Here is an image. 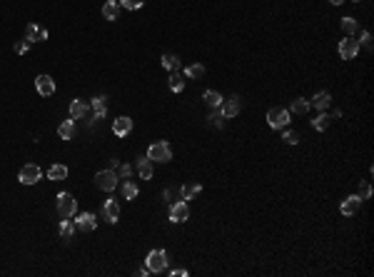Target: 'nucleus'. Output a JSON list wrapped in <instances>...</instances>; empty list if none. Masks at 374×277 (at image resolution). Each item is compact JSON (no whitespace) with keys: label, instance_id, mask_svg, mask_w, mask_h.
Segmentation results:
<instances>
[{"label":"nucleus","instance_id":"33","mask_svg":"<svg viewBox=\"0 0 374 277\" xmlns=\"http://www.w3.org/2000/svg\"><path fill=\"white\" fill-rule=\"evenodd\" d=\"M185 75H187V78H195V80H197V78H202V75H205V68L200 65V62H195V65H190V68L185 70Z\"/></svg>","mask_w":374,"mask_h":277},{"label":"nucleus","instance_id":"40","mask_svg":"<svg viewBox=\"0 0 374 277\" xmlns=\"http://www.w3.org/2000/svg\"><path fill=\"white\" fill-rule=\"evenodd\" d=\"M172 277H187V270H172Z\"/></svg>","mask_w":374,"mask_h":277},{"label":"nucleus","instance_id":"13","mask_svg":"<svg viewBox=\"0 0 374 277\" xmlns=\"http://www.w3.org/2000/svg\"><path fill=\"white\" fill-rule=\"evenodd\" d=\"M130 130H133V118H127V115H120L118 120H113V133L125 138L130 135Z\"/></svg>","mask_w":374,"mask_h":277},{"label":"nucleus","instance_id":"6","mask_svg":"<svg viewBox=\"0 0 374 277\" xmlns=\"http://www.w3.org/2000/svg\"><path fill=\"white\" fill-rule=\"evenodd\" d=\"M267 122H270V127H275V130H279V127H287L290 125V110H284V108L267 110Z\"/></svg>","mask_w":374,"mask_h":277},{"label":"nucleus","instance_id":"20","mask_svg":"<svg viewBox=\"0 0 374 277\" xmlns=\"http://www.w3.org/2000/svg\"><path fill=\"white\" fill-rule=\"evenodd\" d=\"M118 13H120V3L118 0H107L102 5V18L105 20H118Z\"/></svg>","mask_w":374,"mask_h":277},{"label":"nucleus","instance_id":"1","mask_svg":"<svg viewBox=\"0 0 374 277\" xmlns=\"http://www.w3.org/2000/svg\"><path fill=\"white\" fill-rule=\"evenodd\" d=\"M147 158H150L152 162H170V160H172V147H170V142H165V140L152 142V145L147 147Z\"/></svg>","mask_w":374,"mask_h":277},{"label":"nucleus","instance_id":"43","mask_svg":"<svg viewBox=\"0 0 374 277\" xmlns=\"http://www.w3.org/2000/svg\"><path fill=\"white\" fill-rule=\"evenodd\" d=\"M354 3H359V0H354Z\"/></svg>","mask_w":374,"mask_h":277},{"label":"nucleus","instance_id":"4","mask_svg":"<svg viewBox=\"0 0 374 277\" xmlns=\"http://www.w3.org/2000/svg\"><path fill=\"white\" fill-rule=\"evenodd\" d=\"M95 182L100 190H105V193H113V190L118 187V173L115 170H100V173L95 175Z\"/></svg>","mask_w":374,"mask_h":277},{"label":"nucleus","instance_id":"22","mask_svg":"<svg viewBox=\"0 0 374 277\" xmlns=\"http://www.w3.org/2000/svg\"><path fill=\"white\" fill-rule=\"evenodd\" d=\"M200 193H202V185H197V182H187V185H182V190H180L182 200H192V198H197Z\"/></svg>","mask_w":374,"mask_h":277},{"label":"nucleus","instance_id":"23","mask_svg":"<svg viewBox=\"0 0 374 277\" xmlns=\"http://www.w3.org/2000/svg\"><path fill=\"white\" fill-rule=\"evenodd\" d=\"M90 108H93L95 118H98V120H102V118H105V113H107V100H105V98H93V100H90Z\"/></svg>","mask_w":374,"mask_h":277},{"label":"nucleus","instance_id":"9","mask_svg":"<svg viewBox=\"0 0 374 277\" xmlns=\"http://www.w3.org/2000/svg\"><path fill=\"white\" fill-rule=\"evenodd\" d=\"M187 218H190V207H187V202H185V200L172 202V207H170V220H172V222H185Z\"/></svg>","mask_w":374,"mask_h":277},{"label":"nucleus","instance_id":"25","mask_svg":"<svg viewBox=\"0 0 374 277\" xmlns=\"http://www.w3.org/2000/svg\"><path fill=\"white\" fill-rule=\"evenodd\" d=\"M138 173H140L142 180H150L152 178V160L150 158H140L138 160Z\"/></svg>","mask_w":374,"mask_h":277},{"label":"nucleus","instance_id":"24","mask_svg":"<svg viewBox=\"0 0 374 277\" xmlns=\"http://www.w3.org/2000/svg\"><path fill=\"white\" fill-rule=\"evenodd\" d=\"M160 62H162V68L165 70H180V58L177 55H172V53H165L162 58H160Z\"/></svg>","mask_w":374,"mask_h":277},{"label":"nucleus","instance_id":"16","mask_svg":"<svg viewBox=\"0 0 374 277\" xmlns=\"http://www.w3.org/2000/svg\"><path fill=\"white\" fill-rule=\"evenodd\" d=\"M329 102H332V95H329L327 90H322V93H315V98L310 100V108L327 110V108H329Z\"/></svg>","mask_w":374,"mask_h":277},{"label":"nucleus","instance_id":"31","mask_svg":"<svg viewBox=\"0 0 374 277\" xmlns=\"http://www.w3.org/2000/svg\"><path fill=\"white\" fill-rule=\"evenodd\" d=\"M122 198H125V200H135V198H138V185L127 180V182L122 185Z\"/></svg>","mask_w":374,"mask_h":277},{"label":"nucleus","instance_id":"28","mask_svg":"<svg viewBox=\"0 0 374 277\" xmlns=\"http://www.w3.org/2000/svg\"><path fill=\"white\" fill-rule=\"evenodd\" d=\"M329 120H332V118H329L327 113H319V115L312 120V127H315V130H319V133H324L327 127H329Z\"/></svg>","mask_w":374,"mask_h":277},{"label":"nucleus","instance_id":"11","mask_svg":"<svg viewBox=\"0 0 374 277\" xmlns=\"http://www.w3.org/2000/svg\"><path fill=\"white\" fill-rule=\"evenodd\" d=\"M359 205H362V198L359 195H349L347 200H342V205H339V212L344 218H352L354 212L359 210Z\"/></svg>","mask_w":374,"mask_h":277},{"label":"nucleus","instance_id":"39","mask_svg":"<svg viewBox=\"0 0 374 277\" xmlns=\"http://www.w3.org/2000/svg\"><path fill=\"white\" fill-rule=\"evenodd\" d=\"M130 173H133V167H130V165H120V175L122 178H130Z\"/></svg>","mask_w":374,"mask_h":277},{"label":"nucleus","instance_id":"41","mask_svg":"<svg viewBox=\"0 0 374 277\" xmlns=\"http://www.w3.org/2000/svg\"><path fill=\"white\" fill-rule=\"evenodd\" d=\"M147 272H150V270H147V265H145V267H140V270H138V275H140V277H145V275H147Z\"/></svg>","mask_w":374,"mask_h":277},{"label":"nucleus","instance_id":"5","mask_svg":"<svg viewBox=\"0 0 374 277\" xmlns=\"http://www.w3.org/2000/svg\"><path fill=\"white\" fill-rule=\"evenodd\" d=\"M147 270L150 272H165L167 270V252L165 250H152L147 255Z\"/></svg>","mask_w":374,"mask_h":277},{"label":"nucleus","instance_id":"8","mask_svg":"<svg viewBox=\"0 0 374 277\" xmlns=\"http://www.w3.org/2000/svg\"><path fill=\"white\" fill-rule=\"evenodd\" d=\"M35 90L42 95V98H50L55 93V80L50 75H38L35 78Z\"/></svg>","mask_w":374,"mask_h":277},{"label":"nucleus","instance_id":"27","mask_svg":"<svg viewBox=\"0 0 374 277\" xmlns=\"http://www.w3.org/2000/svg\"><path fill=\"white\" fill-rule=\"evenodd\" d=\"M48 178L50 180H65V178H68V167H65V165H53L48 170Z\"/></svg>","mask_w":374,"mask_h":277},{"label":"nucleus","instance_id":"26","mask_svg":"<svg viewBox=\"0 0 374 277\" xmlns=\"http://www.w3.org/2000/svg\"><path fill=\"white\" fill-rule=\"evenodd\" d=\"M202 100L210 105V108H219V105H222V95H219L217 90H205V95H202Z\"/></svg>","mask_w":374,"mask_h":277},{"label":"nucleus","instance_id":"18","mask_svg":"<svg viewBox=\"0 0 374 277\" xmlns=\"http://www.w3.org/2000/svg\"><path fill=\"white\" fill-rule=\"evenodd\" d=\"M87 108H90L87 102H82V100H73V102H70V118H73V120H82V118L87 115Z\"/></svg>","mask_w":374,"mask_h":277},{"label":"nucleus","instance_id":"37","mask_svg":"<svg viewBox=\"0 0 374 277\" xmlns=\"http://www.w3.org/2000/svg\"><path fill=\"white\" fill-rule=\"evenodd\" d=\"M357 195H359L362 200H367V198L372 195V185H369V180H364V182H362V187H359V193H357Z\"/></svg>","mask_w":374,"mask_h":277},{"label":"nucleus","instance_id":"30","mask_svg":"<svg viewBox=\"0 0 374 277\" xmlns=\"http://www.w3.org/2000/svg\"><path fill=\"white\" fill-rule=\"evenodd\" d=\"M307 110H310V100H304V98H297V100H292V113H297V115H304Z\"/></svg>","mask_w":374,"mask_h":277},{"label":"nucleus","instance_id":"19","mask_svg":"<svg viewBox=\"0 0 374 277\" xmlns=\"http://www.w3.org/2000/svg\"><path fill=\"white\" fill-rule=\"evenodd\" d=\"M58 135H60L62 140H73V138H75V122H73V118L60 122V127H58Z\"/></svg>","mask_w":374,"mask_h":277},{"label":"nucleus","instance_id":"14","mask_svg":"<svg viewBox=\"0 0 374 277\" xmlns=\"http://www.w3.org/2000/svg\"><path fill=\"white\" fill-rule=\"evenodd\" d=\"M219 110H222L225 118H235V115H239V98H237V95L225 98L222 105H219Z\"/></svg>","mask_w":374,"mask_h":277},{"label":"nucleus","instance_id":"34","mask_svg":"<svg viewBox=\"0 0 374 277\" xmlns=\"http://www.w3.org/2000/svg\"><path fill=\"white\" fill-rule=\"evenodd\" d=\"M118 3L125 8V10H140L145 5V0H118Z\"/></svg>","mask_w":374,"mask_h":277},{"label":"nucleus","instance_id":"3","mask_svg":"<svg viewBox=\"0 0 374 277\" xmlns=\"http://www.w3.org/2000/svg\"><path fill=\"white\" fill-rule=\"evenodd\" d=\"M40 178H42V173H40V167L35 162L23 165V167H20V173H18V180L23 185H35V182H40Z\"/></svg>","mask_w":374,"mask_h":277},{"label":"nucleus","instance_id":"38","mask_svg":"<svg viewBox=\"0 0 374 277\" xmlns=\"http://www.w3.org/2000/svg\"><path fill=\"white\" fill-rule=\"evenodd\" d=\"M362 45H364V48H372V33H369V30L362 33Z\"/></svg>","mask_w":374,"mask_h":277},{"label":"nucleus","instance_id":"7","mask_svg":"<svg viewBox=\"0 0 374 277\" xmlns=\"http://www.w3.org/2000/svg\"><path fill=\"white\" fill-rule=\"evenodd\" d=\"M357 55H359V40H354V38L339 40V58L342 60H354Z\"/></svg>","mask_w":374,"mask_h":277},{"label":"nucleus","instance_id":"29","mask_svg":"<svg viewBox=\"0 0 374 277\" xmlns=\"http://www.w3.org/2000/svg\"><path fill=\"white\" fill-rule=\"evenodd\" d=\"M342 33H344L347 38L354 35V33H357V20H354V18H344V20H342Z\"/></svg>","mask_w":374,"mask_h":277},{"label":"nucleus","instance_id":"21","mask_svg":"<svg viewBox=\"0 0 374 277\" xmlns=\"http://www.w3.org/2000/svg\"><path fill=\"white\" fill-rule=\"evenodd\" d=\"M167 85H170L172 93H182V90H185V78L180 75V70H172V73H170V82H167Z\"/></svg>","mask_w":374,"mask_h":277},{"label":"nucleus","instance_id":"36","mask_svg":"<svg viewBox=\"0 0 374 277\" xmlns=\"http://www.w3.org/2000/svg\"><path fill=\"white\" fill-rule=\"evenodd\" d=\"M282 140L287 142V145H297V142H299V133H297V130H287Z\"/></svg>","mask_w":374,"mask_h":277},{"label":"nucleus","instance_id":"32","mask_svg":"<svg viewBox=\"0 0 374 277\" xmlns=\"http://www.w3.org/2000/svg\"><path fill=\"white\" fill-rule=\"evenodd\" d=\"M222 122H225V115H222V110H219V108H212V115H210V125H212V127H222Z\"/></svg>","mask_w":374,"mask_h":277},{"label":"nucleus","instance_id":"15","mask_svg":"<svg viewBox=\"0 0 374 277\" xmlns=\"http://www.w3.org/2000/svg\"><path fill=\"white\" fill-rule=\"evenodd\" d=\"M25 40H30V42H42V40H48V30L40 28V25H35V23H30V25L25 28Z\"/></svg>","mask_w":374,"mask_h":277},{"label":"nucleus","instance_id":"10","mask_svg":"<svg viewBox=\"0 0 374 277\" xmlns=\"http://www.w3.org/2000/svg\"><path fill=\"white\" fill-rule=\"evenodd\" d=\"M102 218H105L110 225H115V222L120 220V202H118L115 198H110V200L105 202V207H102Z\"/></svg>","mask_w":374,"mask_h":277},{"label":"nucleus","instance_id":"17","mask_svg":"<svg viewBox=\"0 0 374 277\" xmlns=\"http://www.w3.org/2000/svg\"><path fill=\"white\" fill-rule=\"evenodd\" d=\"M75 220H70V218H62L60 220V237L62 240H73V235H75Z\"/></svg>","mask_w":374,"mask_h":277},{"label":"nucleus","instance_id":"2","mask_svg":"<svg viewBox=\"0 0 374 277\" xmlns=\"http://www.w3.org/2000/svg\"><path fill=\"white\" fill-rule=\"evenodd\" d=\"M58 212H60V218H73L75 212H78V202L70 193H60L58 198Z\"/></svg>","mask_w":374,"mask_h":277},{"label":"nucleus","instance_id":"12","mask_svg":"<svg viewBox=\"0 0 374 277\" xmlns=\"http://www.w3.org/2000/svg\"><path fill=\"white\" fill-rule=\"evenodd\" d=\"M75 227L82 230V232H93L98 227V218L93 215V212H82L80 218H75Z\"/></svg>","mask_w":374,"mask_h":277},{"label":"nucleus","instance_id":"35","mask_svg":"<svg viewBox=\"0 0 374 277\" xmlns=\"http://www.w3.org/2000/svg\"><path fill=\"white\" fill-rule=\"evenodd\" d=\"M30 45H33V42L25 40V38H23V40H18V42H15V53H18V55H25V53L30 50Z\"/></svg>","mask_w":374,"mask_h":277},{"label":"nucleus","instance_id":"42","mask_svg":"<svg viewBox=\"0 0 374 277\" xmlns=\"http://www.w3.org/2000/svg\"><path fill=\"white\" fill-rule=\"evenodd\" d=\"M329 3H332V5H342V3H344V0H329Z\"/></svg>","mask_w":374,"mask_h":277}]
</instances>
